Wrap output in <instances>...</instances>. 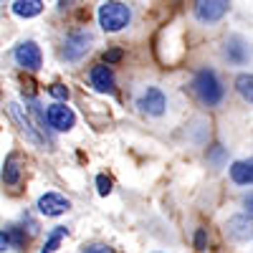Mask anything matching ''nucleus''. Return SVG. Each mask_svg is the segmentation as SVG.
<instances>
[{"instance_id":"1a4fd4ad","label":"nucleus","mask_w":253,"mask_h":253,"mask_svg":"<svg viewBox=\"0 0 253 253\" xmlns=\"http://www.w3.org/2000/svg\"><path fill=\"white\" fill-rule=\"evenodd\" d=\"M38 213L41 215H46V218H58V215H63L66 210L71 208V203H69V198H63V195H58V193H43L38 198Z\"/></svg>"},{"instance_id":"6ab92c4d","label":"nucleus","mask_w":253,"mask_h":253,"mask_svg":"<svg viewBox=\"0 0 253 253\" xmlns=\"http://www.w3.org/2000/svg\"><path fill=\"white\" fill-rule=\"evenodd\" d=\"M96 193H99L101 198H107V195L112 193V180H109L107 175H99V177H96Z\"/></svg>"},{"instance_id":"393cba45","label":"nucleus","mask_w":253,"mask_h":253,"mask_svg":"<svg viewBox=\"0 0 253 253\" xmlns=\"http://www.w3.org/2000/svg\"><path fill=\"white\" fill-rule=\"evenodd\" d=\"M220 160H223V147H218V150H215V152H213V162H215V165H218V162H220Z\"/></svg>"},{"instance_id":"aec40b11","label":"nucleus","mask_w":253,"mask_h":253,"mask_svg":"<svg viewBox=\"0 0 253 253\" xmlns=\"http://www.w3.org/2000/svg\"><path fill=\"white\" fill-rule=\"evenodd\" d=\"M48 94L53 99H58V101H66L69 99V89L63 86V84H53V86H48Z\"/></svg>"},{"instance_id":"f3484780","label":"nucleus","mask_w":253,"mask_h":253,"mask_svg":"<svg viewBox=\"0 0 253 253\" xmlns=\"http://www.w3.org/2000/svg\"><path fill=\"white\" fill-rule=\"evenodd\" d=\"M236 89H238V94L251 104V101H253V76H251V74H241V76L236 79Z\"/></svg>"},{"instance_id":"a211bd4d","label":"nucleus","mask_w":253,"mask_h":253,"mask_svg":"<svg viewBox=\"0 0 253 253\" xmlns=\"http://www.w3.org/2000/svg\"><path fill=\"white\" fill-rule=\"evenodd\" d=\"M5 233L10 238V248H23L26 246V233L18 225H10V230H5Z\"/></svg>"},{"instance_id":"7ed1b4c3","label":"nucleus","mask_w":253,"mask_h":253,"mask_svg":"<svg viewBox=\"0 0 253 253\" xmlns=\"http://www.w3.org/2000/svg\"><path fill=\"white\" fill-rule=\"evenodd\" d=\"M228 10H230V0H195V5H193L195 20L205 26L220 23L228 15Z\"/></svg>"},{"instance_id":"0eeeda50","label":"nucleus","mask_w":253,"mask_h":253,"mask_svg":"<svg viewBox=\"0 0 253 253\" xmlns=\"http://www.w3.org/2000/svg\"><path fill=\"white\" fill-rule=\"evenodd\" d=\"M137 107H139V112L150 114V117H162L167 109V96L157 86H147L137 99Z\"/></svg>"},{"instance_id":"9b49d317","label":"nucleus","mask_w":253,"mask_h":253,"mask_svg":"<svg viewBox=\"0 0 253 253\" xmlns=\"http://www.w3.org/2000/svg\"><path fill=\"white\" fill-rule=\"evenodd\" d=\"M223 56L228 63H233V66H243V63L248 61V43L241 38V36H233L225 41V48H223Z\"/></svg>"},{"instance_id":"9d476101","label":"nucleus","mask_w":253,"mask_h":253,"mask_svg":"<svg viewBox=\"0 0 253 253\" xmlns=\"http://www.w3.org/2000/svg\"><path fill=\"white\" fill-rule=\"evenodd\" d=\"M89 79H91V86L101 94H112L117 89V81H114V71L107 66V63H99L89 71Z\"/></svg>"},{"instance_id":"5701e85b","label":"nucleus","mask_w":253,"mask_h":253,"mask_svg":"<svg viewBox=\"0 0 253 253\" xmlns=\"http://www.w3.org/2000/svg\"><path fill=\"white\" fill-rule=\"evenodd\" d=\"M86 253H114V251L109 246H104V243H94V246L86 248Z\"/></svg>"},{"instance_id":"b1692460","label":"nucleus","mask_w":253,"mask_h":253,"mask_svg":"<svg viewBox=\"0 0 253 253\" xmlns=\"http://www.w3.org/2000/svg\"><path fill=\"white\" fill-rule=\"evenodd\" d=\"M10 248V238H8V233H5V230H0V253H3V251H8Z\"/></svg>"},{"instance_id":"f257e3e1","label":"nucleus","mask_w":253,"mask_h":253,"mask_svg":"<svg viewBox=\"0 0 253 253\" xmlns=\"http://www.w3.org/2000/svg\"><path fill=\"white\" fill-rule=\"evenodd\" d=\"M193 91L205 107H220L225 99V86L220 84L218 74L213 69H200L193 79Z\"/></svg>"},{"instance_id":"f8f14e48","label":"nucleus","mask_w":253,"mask_h":253,"mask_svg":"<svg viewBox=\"0 0 253 253\" xmlns=\"http://www.w3.org/2000/svg\"><path fill=\"white\" fill-rule=\"evenodd\" d=\"M228 236L233 241H248L251 238V215H233L228 220Z\"/></svg>"},{"instance_id":"ddd939ff","label":"nucleus","mask_w":253,"mask_h":253,"mask_svg":"<svg viewBox=\"0 0 253 253\" xmlns=\"http://www.w3.org/2000/svg\"><path fill=\"white\" fill-rule=\"evenodd\" d=\"M3 182L5 187H15L20 185V157L15 152H10L5 157V165H3Z\"/></svg>"},{"instance_id":"f03ea898","label":"nucleus","mask_w":253,"mask_h":253,"mask_svg":"<svg viewBox=\"0 0 253 253\" xmlns=\"http://www.w3.org/2000/svg\"><path fill=\"white\" fill-rule=\"evenodd\" d=\"M132 23V8L119 0H107L99 5V26L107 33H119Z\"/></svg>"},{"instance_id":"4468645a","label":"nucleus","mask_w":253,"mask_h":253,"mask_svg":"<svg viewBox=\"0 0 253 253\" xmlns=\"http://www.w3.org/2000/svg\"><path fill=\"white\" fill-rule=\"evenodd\" d=\"M230 177L236 185H251L253 182V165L251 160H238L230 165Z\"/></svg>"},{"instance_id":"4be33fe9","label":"nucleus","mask_w":253,"mask_h":253,"mask_svg":"<svg viewBox=\"0 0 253 253\" xmlns=\"http://www.w3.org/2000/svg\"><path fill=\"white\" fill-rule=\"evenodd\" d=\"M205 243H208L205 228H198V233H195V248H198V251H205Z\"/></svg>"},{"instance_id":"423d86ee","label":"nucleus","mask_w":253,"mask_h":253,"mask_svg":"<svg viewBox=\"0 0 253 253\" xmlns=\"http://www.w3.org/2000/svg\"><path fill=\"white\" fill-rule=\"evenodd\" d=\"M13 56H15L18 66L26 69V71H38L41 66H43V53H41L36 41H23L20 46H15Z\"/></svg>"},{"instance_id":"20e7f679","label":"nucleus","mask_w":253,"mask_h":253,"mask_svg":"<svg viewBox=\"0 0 253 253\" xmlns=\"http://www.w3.org/2000/svg\"><path fill=\"white\" fill-rule=\"evenodd\" d=\"M94 46V33L89 31H76L66 38V43H63V58L69 63H79L84 56H86Z\"/></svg>"},{"instance_id":"dca6fc26","label":"nucleus","mask_w":253,"mask_h":253,"mask_svg":"<svg viewBox=\"0 0 253 253\" xmlns=\"http://www.w3.org/2000/svg\"><path fill=\"white\" fill-rule=\"evenodd\" d=\"M69 236V228L66 225H56L53 230H51V236H48V241H46V246H43V251L41 253H56V248L61 246V241Z\"/></svg>"},{"instance_id":"2eb2a0df","label":"nucleus","mask_w":253,"mask_h":253,"mask_svg":"<svg viewBox=\"0 0 253 253\" xmlns=\"http://www.w3.org/2000/svg\"><path fill=\"white\" fill-rule=\"evenodd\" d=\"M13 13L18 18H36L43 13V0H15Z\"/></svg>"},{"instance_id":"6e6552de","label":"nucleus","mask_w":253,"mask_h":253,"mask_svg":"<svg viewBox=\"0 0 253 253\" xmlns=\"http://www.w3.org/2000/svg\"><path fill=\"white\" fill-rule=\"evenodd\" d=\"M46 122H48V126H53L56 132H69L71 126L76 124V114L63 101H58V104H51V107L46 109Z\"/></svg>"},{"instance_id":"412c9836","label":"nucleus","mask_w":253,"mask_h":253,"mask_svg":"<svg viewBox=\"0 0 253 253\" xmlns=\"http://www.w3.org/2000/svg\"><path fill=\"white\" fill-rule=\"evenodd\" d=\"M122 51L119 48H112V51H107L104 53V63H107V66H112V63H117V61H122Z\"/></svg>"},{"instance_id":"39448f33","label":"nucleus","mask_w":253,"mask_h":253,"mask_svg":"<svg viewBox=\"0 0 253 253\" xmlns=\"http://www.w3.org/2000/svg\"><path fill=\"white\" fill-rule=\"evenodd\" d=\"M10 117H13V122L20 126V132L26 134V139H28L31 144H36V147H46V139H43V134H41V126H33L28 112L20 107L18 101H10Z\"/></svg>"}]
</instances>
